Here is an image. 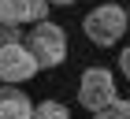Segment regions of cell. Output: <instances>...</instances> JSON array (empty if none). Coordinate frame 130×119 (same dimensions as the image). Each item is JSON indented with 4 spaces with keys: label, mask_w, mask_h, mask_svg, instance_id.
Masks as SVG:
<instances>
[{
    "label": "cell",
    "mask_w": 130,
    "mask_h": 119,
    "mask_svg": "<svg viewBox=\"0 0 130 119\" xmlns=\"http://www.w3.org/2000/svg\"><path fill=\"white\" fill-rule=\"evenodd\" d=\"M22 45L34 52L37 67H60L63 60H67V34H63V26H56L52 19L34 22V30L26 34Z\"/></svg>",
    "instance_id": "obj_1"
},
{
    "label": "cell",
    "mask_w": 130,
    "mask_h": 119,
    "mask_svg": "<svg viewBox=\"0 0 130 119\" xmlns=\"http://www.w3.org/2000/svg\"><path fill=\"white\" fill-rule=\"evenodd\" d=\"M126 8H119V4H100V8H93L89 15H86V22H82V30H86V37L93 41V45H100V49H108V45H115V41L126 34Z\"/></svg>",
    "instance_id": "obj_2"
},
{
    "label": "cell",
    "mask_w": 130,
    "mask_h": 119,
    "mask_svg": "<svg viewBox=\"0 0 130 119\" xmlns=\"http://www.w3.org/2000/svg\"><path fill=\"white\" fill-rule=\"evenodd\" d=\"M37 71L41 67H37V60H34V52L22 45V37L8 41V45L0 49V82L19 86V82H30Z\"/></svg>",
    "instance_id": "obj_3"
},
{
    "label": "cell",
    "mask_w": 130,
    "mask_h": 119,
    "mask_svg": "<svg viewBox=\"0 0 130 119\" xmlns=\"http://www.w3.org/2000/svg\"><path fill=\"white\" fill-rule=\"evenodd\" d=\"M108 100H115V75L108 67H86L82 71V82H78V104L97 112Z\"/></svg>",
    "instance_id": "obj_4"
},
{
    "label": "cell",
    "mask_w": 130,
    "mask_h": 119,
    "mask_svg": "<svg viewBox=\"0 0 130 119\" xmlns=\"http://www.w3.org/2000/svg\"><path fill=\"white\" fill-rule=\"evenodd\" d=\"M48 19V0H0V26H15L22 22H41Z\"/></svg>",
    "instance_id": "obj_5"
},
{
    "label": "cell",
    "mask_w": 130,
    "mask_h": 119,
    "mask_svg": "<svg viewBox=\"0 0 130 119\" xmlns=\"http://www.w3.org/2000/svg\"><path fill=\"white\" fill-rule=\"evenodd\" d=\"M30 115H34V100L11 82H4L0 86V119H30Z\"/></svg>",
    "instance_id": "obj_6"
},
{
    "label": "cell",
    "mask_w": 130,
    "mask_h": 119,
    "mask_svg": "<svg viewBox=\"0 0 130 119\" xmlns=\"http://www.w3.org/2000/svg\"><path fill=\"white\" fill-rule=\"evenodd\" d=\"M30 119H71V112H67V104H60V100H41V104H34Z\"/></svg>",
    "instance_id": "obj_7"
},
{
    "label": "cell",
    "mask_w": 130,
    "mask_h": 119,
    "mask_svg": "<svg viewBox=\"0 0 130 119\" xmlns=\"http://www.w3.org/2000/svg\"><path fill=\"white\" fill-rule=\"evenodd\" d=\"M93 119H130V100H108L104 108H97L93 112Z\"/></svg>",
    "instance_id": "obj_8"
},
{
    "label": "cell",
    "mask_w": 130,
    "mask_h": 119,
    "mask_svg": "<svg viewBox=\"0 0 130 119\" xmlns=\"http://www.w3.org/2000/svg\"><path fill=\"white\" fill-rule=\"evenodd\" d=\"M15 37H19V30H15V26H0V49H4L8 41H15Z\"/></svg>",
    "instance_id": "obj_9"
},
{
    "label": "cell",
    "mask_w": 130,
    "mask_h": 119,
    "mask_svg": "<svg viewBox=\"0 0 130 119\" xmlns=\"http://www.w3.org/2000/svg\"><path fill=\"white\" fill-rule=\"evenodd\" d=\"M119 71L130 78V49H123V52H119Z\"/></svg>",
    "instance_id": "obj_10"
},
{
    "label": "cell",
    "mask_w": 130,
    "mask_h": 119,
    "mask_svg": "<svg viewBox=\"0 0 130 119\" xmlns=\"http://www.w3.org/2000/svg\"><path fill=\"white\" fill-rule=\"evenodd\" d=\"M48 4H74V0H48Z\"/></svg>",
    "instance_id": "obj_11"
},
{
    "label": "cell",
    "mask_w": 130,
    "mask_h": 119,
    "mask_svg": "<svg viewBox=\"0 0 130 119\" xmlns=\"http://www.w3.org/2000/svg\"><path fill=\"white\" fill-rule=\"evenodd\" d=\"M126 19H130V8H126Z\"/></svg>",
    "instance_id": "obj_12"
}]
</instances>
